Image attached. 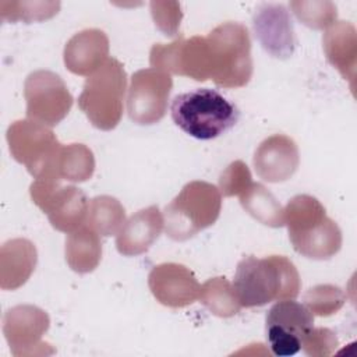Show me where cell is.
Wrapping results in <instances>:
<instances>
[{
    "label": "cell",
    "mask_w": 357,
    "mask_h": 357,
    "mask_svg": "<svg viewBox=\"0 0 357 357\" xmlns=\"http://www.w3.org/2000/svg\"><path fill=\"white\" fill-rule=\"evenodd\" d=\"M233 287L241 307L252 308L271 301L296 298L301 279L294 264L283 255H250L237 264Z\"/></svg>",
    "instance_id": "cell-1"
},
{
    "label": "cell",
    "mask_w": 357,
    "mask_h": 357,
    "mask_svg": "<svg viewBox=\"0 0 357 357\" xmlns=\"http://www.w3.org/2000/svg\"><path fill=\"white\" fill-rule=\"evenodd\" d=\"M293 248L310 259H329L342 248V231L312 195L293 197L283 208Z\"/></svg>",
    "instance_id": "cell-2"
},
{
    "label": "cell",
    "mask_w": 357,
    "mask_h": 357,
    "mask_svg": "<svg viewBox=\"0 0 357 357\" xmlns=\"http://www.w3.org/2000/svg\"><path fill=\"white\" fill-rule=\"evenodd\" d=\"M170 113L174 124L197 139H213L238 120V109L222 93L198 88L174 96Z\"/></svg>",
    "instance_id": "cell-3"
},
{
    "label": "cell",
    "mask_w": 357,
    "mask_h": 357,
    "mask_svg": "<svg viewBox=\"0 0 357 357\" xmlns=\"http://www.w3.org/2000/svg\"><path fill=\"white\" fill-rule=\"evenodd\" d=\"M206 38L211 79L222 88H241L252 77L251 39L245 25L223 22Z\"/></svg>",
    "instance_id": "cell-4"
},
{
    "label": "cell",
    "mask_w": 357,
    "mask_h": 357,
    "mask_svg": "<svg viewBox=\"0 0 357 357\" xmlns=\"http://www.w3.org/2000/svg\"><path fill=\"white\" fill-rule=\"evenodd\" d=\"M222 209L219 188L208 181L187 183L165 208V231L174 241H185L212 226Z\"/></svg>",
    "instance_id": "cell-5"
},
{
    "label": "cell",
    "mask_w": 357,
    "mask_h": 357,
    "mask_svg": "<svg viewBox=\"0 0 357 357\" xmlns=\"http://www.w3.org/2000/svg\"><path fill=\"white\" fill-rule=\"evenodd\" d=\"M126 89L127 74L123 64L117 59L109 57L85 79L78 96V106L93 127L110 131L123 117Z\"/></svg>",
    "instance_id": "cell-6"
},
{
    "label": "cell",
    "mask_w": 357,
    "mask_h": 357,
    "mask_svg": "<svg viewBox=\"0 0 357 357\" xmlns=\"http://www.w3.org/2000/svg\"><path fill=\"white\" fill-rule=\"evenodd\" d=\"M33 204L47 215L53 229L71 233L81 227L88 215V198L75 185H63L61 178L45 174L36 177L29 187Z\"/></svg>",
    "instance_id": "cell-7"
},
{
    "label": "cell",
    "mask_w": 357,
    "mask_h": 357,
    "mask_svg": "<svg viewBox=\"0 0 357 357\" xmlns=\"http://www.w3.org/2000/svg\"><path fill=\"white\" fill-rule=\"evenodd\" d=\"M6 137L11 156L35 178L45 174L54 176L53 169L61 144L47 126L29 119L17 120L10 124Z\"/></svg>",
    "instance_id": "cell-8"
},
{
    "label": "cell",
    "mask_w": 357,
    "mask_h": 357,
    "mask_svg": "<svg viewBox=\"0 0 357 357\" xmlns=\"http://www.w3.org/2000/svg\"><path fill=\"white\" fill-rule=\"evenodd\" d=\"M24 98L28 119L47 127L57 126L74 102L61 77L49 70H38L26 77Z\"/></svg>",
    "instance_id": "cell-9"
},
{
    "label": "cell",
    "mask_w": 357,
    "mask_h": 357,
    "mask_svg": "<svg viewBox=\"0 0 357 357\" xmlns=\"http://www.w3.org/2000/svg\"><path fill=\"white\" fill-rule=\"evenodd\" d=\"M49 326L47 312L32 304L11 307L3 317V333L15 357L53 354L52 344L42 340Z\"/></svg>",
    "instance_id": "cell-10"
},
{
    "label": "cell",
    "mask_w": 357,
    "mask_h": 357,
    "mask_svg": "<svg viewBox=\"0 0 357 357\" xmlns=\"http://www.w3.org/2000/svg\"><path fill=\"white\" fill-rule=\"evenodd\" d=\"M172 88V75L165 71L152 67L135 71L127 96L128 117L141 126L159 123L166 114Z\"/></svg>",
    "instance_id": "cell-11"
},
{
    "label": "cell",
    "mask_w": 357,
    "mask_h": 357,
    "mask_svg": "<svg viewBox=\"0 0 357 357\" xmlns=\"http://www.w3.org/2000/svg\"><path fill=\"white\" fill-rule=\"evenodd\" d=\"M148 286L153 297L170 308H183L199 298L201 286L195 275L184 265L163 262L148 275Z\"/></svg>",
    "instance_id": "cell-12"
},
{
    "label": "cell",
    "mask_w": 357,
    "mask_h": 357,
    "mask_svg": "<svg viewBox=\"0 0 357 357\" xmlns=\"http://www.w3.org/2000/svg\"><path fill=\"white\" fill-rule=\"evenodd\" d=\"M255 38L265 52L276 59H289L296 49V36L287 8L282 4H262L252 15Z\"/></svg>",
    "instance_id": "cell-13"
},
{
    "label": "cell",
    "mask_w": 357,
    "mask_h": 357,
    "mask_svg": "<svg viewBox=\"0 0 357 357\" xmlns=\"http://www.w3.org/2000/svg\"><path fill=\"white\" fill-rule=\"evenodd\" d=\"M252 162L257 174L264 181H286L296 173L300 163L297 144L284 134L271 135L258 145Z\"/></svg>",
    "instance_id": "cell-14"
},
{
    "label": "cell",
    "mask_w": 357,
    "mask_h": 357,
    "mask_svg": "<svg viewBox=\"0 0 357 357\" xmlns=\"http://www.w3.org/2000/svg\"><path fill=\"white\" fill-rule=\"evenodd\" d=\"M109 38L98 29L89 28L75 33L64 46L63 59L67 70L75 75L93 74L109 59Z\"/></svg>",
    "instance_id": "cell-15"
},
{
    "label": "cell",
    "mask_w": 357,
    "mask_h": 357,
    "mask_svg": "<svg viewBox=\"0 0 357 357\" xmlns=\"http://www.w3.org/2000/svg\"><path fill=\"white\" fill-rule=\"evenodd\" d=\"M165 227V219L156 205L135 212L117 233V251L126 257H135L146 252L158 240Z\"/></svg>",
    "instance_id": "cell-16"
},
{
    "label": "cell",
    "mask_w": 357,
    "mask_h": 357,
    "mask_svg": "<svg viewBox=\"0 0 357 357\" xmlns=\"http://www.w3.org/2000/svg\"><path fill=\"white\" fill-rule=\"evenodd\" d=\"M38 251L28 238H11L0 248V287L15 290L24 286L35 271Z\"/></svg>",
    "instance_id": "cell-17"
},
{
    "label": "cell",
    "mask_w": 357,
    "mask_h": 357,
    "mask_svg": "<svg viewBox=\"0 0 357 357\" xmlns=\"http://www.w3.org/2000/svg\"><path fill=\"white\" fill-rule=\"evenodd\" d=\"M326 60L354 88L357 66V32L347 21L335 22L326 29L322 38Z\"/></svg>",
    "instance_id": "cell-18"
},
{
    "label": "cell",
    "mask_w": 357,
    "mask_h": 357,
    "mask_svg": "<svg viewBox=\"0 0 357 357\" xmlns=\"http://www.w3.org/2000/svg\"><path fill=\"white\" fill-rule=\"evenodd\" d=\"M66 261L77 273L95 271L102 258V241L99 234L88 225H82L68 233L66 238Z\"/></svg>",
    "instance_id": "cell-19"
},
{
    "label": "cell",
    "mask_w": 357,
    "mask_h": 357,
    "mask_svg": "<svg viewBox=\"0 0 357 357\" xmlns=\"http://www.w3.org/2000/svg\"><path fill=\"white\" fill-rule=\"evenodd\" d=\"M93 172L95 158L86 145H61L53 169L54 176L71 183H84L92 177Z\"/></svg>",
    "instance_id": "cell-20"
},
{
    "label": "cell",
    "mask_w": 357,
    "mask_h": 357,
    "mask_svg": "<svg viewBox=\"0 0 357 357\" xmlns=\"http://www.w3.org/2000/svg\"><path fill=\"white\" fill-rule=\"evenodd\" d=\"M238 198L241 206L255 220L269 227L284 226L283 208L264 184L251 183L250 187Z\"/></svg>",
    "instance_id": "cell-21"
},
{
    "label": "cell",
    "mask_w": 357,
    "mask_h": 357,
    "mask_svg": "<svg viewBox=\"0 0 357 357\" xmlns=\"http://www.w3.org/2000/svg\"><path fill=\"white\" fill-rule=\"evenodd\" d=\"M126 222V209L121 202L110 195H98L89 201L85 225L99 236H113Z\"/></svg>",
    "instance_id": "cell-22"
},
{
    "label": "cell",
    "mask_w": 357,
    "mask_h": 357,
    "mask_svg": "<svg viewBox=\"0 0 357 357\" xmlns=\"http://www.w3.org/2000/svg\"><path fill=\"white\" fill-rule=\"evenodd\" d=\"M199 300L213 315L220 318L233 317L241 308L233 284L223 276L206 280L201 286Z\"/></svg>",
    "instance_id": "cell-23"
},
{
    "label": "cell",
    "mask_w": 357,
    "mask_h": 357,
    "mask_svg": "<svg viewBox=\"0 0 357 357\" xmlns=\"http://www.w3.org/2000/svg\"><path fill=\"white\" fill-rule=\"evenodd\" d=\"M266 326H279L297 336L304 335L314 326V315L311 311L293 300H282L276 303L266 314Z\"/></svg>",
    "instance_id": "cell-24"
},
{
    "label": "cell",
    "mask_w": 357,
    "mask_h": 357,
    "mask_svg": "<svg viewBox=\"0 0 357 357\" xmlns=\"http://www.w3.org/2000/svg\"><path fill=\"white\" fill-rule=\"evenodd\" d=\"M59 10V1H0V18L8 22L43 21L54 17Z\"/></svg>",
    "instance_id": "cell-25"
},
{
    "label": "cell",
    "mask_w": 357,
    "mask_h": 357,
    "mask_svg": "<svg viewBox=\"0 0 357 357\" xmlns=\"http://www.w3.org/2000/svg\"><path fill=\"white\" fill-rule=\"evenodd\" d=\"M290 8L297 20L311 29H326L336 22L337 8L335 3L322 1H290Z\"/></svg>",
    "instance_id": "cell-26"
},
{
    "label": "cell",
    "mask_w": 357,
    "mask_h": 357,
    "mask_svg": "<svg viewBox=\"0 0 357 357\" xmlns=\"http://www.w3.org/2000/svg\"><path fill=\"white\" fill-rule=\"evenodd\" d=\"M346 301V296L339 286L317 284L304 294V305L312 315L329 317L336 314Z\"/></svg>",
    "instance_id": "cell-27"
},
{
    "label": "cell",
    "mask_w": 357,
    "mask_h": 357,
    "mask_svg": "<svg viewBox=\"0 0 357 357\" xmlns=\"http://www.w3.org/2000/svg\"><path fill=\"white\" fill-rule=\"evenodd\" d=\"M252 183L248 166L243 160L231 162L219 177V191L223 197H240Z\"/></svg>",
    "instance_id": "cell-28"
},
{
    "label": "cell",
    "mask_w": 357,
    "mask_h": 357,
    "mask_svg": "<svg viewBox=\"0 0 357 357\" xmlns=\"http://www.w3.org/2000/svg\"><path fill=\"white\" fill-rule=\"evenodd\" d=\"M301 349L311 357H328L339 346L336 335L328 328L311 326L301 336Z\"/></svg>",
    "instance_id": "cell-29"
},
{
    "label": "cell",
    "mask_w": 357,
    "mask_h": 357,
    "mask_svg": "<svg viewBox=\"0 0 357 357\" xmlns=\"http://www.w3.org/2000/svg\"><path fill=\"white\" fill-rule=\"evenodd\" d=\"M151 14L156 28L166 36L178 33L180 22L183 18L180 3L177 1H152Z\"/></svg>",
    "instance_id": "cell-30"
},
{
    "label": "cell",
    "mask_w": 357,
    "mask_h": 357,
    "mask_svg": "<svg viewBox=\"0 0 357 357\" xmlns=\"http://www.w3.org/2000/svg\"><path fill=\"white\" fill-rule=\"evenodd\" d=\"M266 337L275 356H293L300 351V336L279 326H266Z\"/></svg>",
    "instance_id": "cell-31"
}]
</instances>
